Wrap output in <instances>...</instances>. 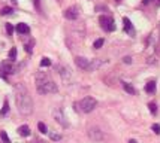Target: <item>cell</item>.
I'll list each match as a JSON object with an SVG mask.
<instances>
[{
    "instance_id": "obj_10",
    "label": "cell",
    "mask_w": 160,
    "mask_h": 143,
    "mask_svg": "<svg viewBox=\"0 0 160 143\" xmlns=\"http://www.w3.org/2000/svg\"><path fill=\"white\" fill-rule=\"evenodd\" d=\"M18 134L23 137H29L30 136V128L27 127V125H21V127L18 128Z\"/></svg>"
},
{
    "instance_id": "obj_34",
    "label": "cell",
    "mask_w": 160,
    "mask_h": 143,
    "mask_svg": "<svg viewBox=\"0 0 160 143\" xmlns=\"http://www.w3.org/2000/svg\"><path fill=\"white\" fill-rule=\"evenodd\" d=\"M38 143H43V142H38Z\"/></svg>"
},
{
    "instance_id": "obj_1",
    "label": "cell",
    "mask_w": 160,
    "mask_h": 143,
    "mask_svg": "<svg viewBox=\"0 0 160 143\" xmlns=\"http://www.w3.org/2000/svg\"><path fill=\"white\" fill-rule=\"evenodd\" d=\"M15 101L21 115H30L33 112V100L23 84H18L15 86Z\"/></svg>"
},
{
    "instance_id": "obj_28",
    "label": "cell",
    "mask_w": 160,
    "mask_h": 143,
    "mask_svg": "<svg viewBox=\"0 0 160 143\" xmlns=\"http://www.w3.org/2000/svg\"><path fill=\"white\" fill-rule=\"evenodd\" d=\"M123 61L126 63V64H130V63H132V58H130V57H124V58H123Z\"/></svg>"
},
{
    "instance_id": "obj_2",
    "label": "cell",
    "mask_w": 160,
    "mask_h": 143,
    "mask_svg": "<svg viewBox=\"0 0 160 143\" xmlns=\"http://www.w3.org/2000/svg\"><path fill=\"white\" fill-rule=\"evenodd\" d=\"M36 89L39 94H54L58 91L57 85L45 73H39L36 76Z\"/></svg>"
},
{
    "instance_id": "obj_26",
    "label": "cell",
    "mask_w": 160,
    "mask_h": 143,
    "mask_svg": "<svg viewBox=\"0 0 160 143\" xmlns=\"http://www.w3.org/2000/svg\"><path fill=\"white\" fill-rule=\"evenodd\" d=\"M151 128H153V131H154L156 134H160V125H159V124H154Z\"/></svg>"
},
{
    "instance_id": "obj_3",
    "label": "cell",
    "mask_w": 160,
    "mask_h": 143,
    "mask_svg": "<svg viewBox=\"0 0 160 143\" xmlns=\"http://www.w3.org/2000/svg\"><path fill=\"white\" fill-rule=\"evenodd\" d=\"M76 107H79V110L82 113H90L97 107V100L93 97H84L82 100L76 104Z\"/></svg>"
},
{
    "instance_id": "obj_12",
    "label": "cell",
    "mask_w": 160,
    "mask_h": 143,
    "mask_svg": "<svg viewBox=\"0 0 160 143\" xmlns=\"http://www.w3.org/2000/svg\"><path fill=\"white\" fill-rule=\"evenodd\" d=\"M145 91H147L148 94H153V93L156 91V82H154V80H150V82H147Z\"/></svg>"
},
{
    "instance_id": "obj_19",
    "label": "cell",
    "mask_w": 160,
    "mask_h": 143,
    "mask_svg": "<svg viewBox=\"0 0 160 143\" xmlns=\"http://www.w3.org/2000/svg\"><path fill=\"white\" fill-rule=\"evenodd\" d=\"M12 12H14V9L9 7V6H6V7H3L2 11H0V15H11Z\"/></svg>"
},
{
    "instance_id": "obj_20",
    "label": "cell",
    "mask_w": 160,
    "mask_h": 143,
    "mask_svg": "<svg viewBox=\"0 0 160 143\" xmlns=\"http://www.w3.org/2000/svg\"><path fill=\"white\" fill-rule=\"evenodd\" d=\"M41 66H42V67H48V66H51V60L47 58V57H43L42 61H41Z\"/></svg>"
},
{
    "instance_id": "obj_27",
    "label": "cell",
    "mask_w": 160,
    "mask_h": 143,
    "mask_svg": "<svg viewBox=\"0 0 160 143\" xmlns=\"http://www.w3.org/2000/svg\"><path fill=\"white\" fill-rule=\"evenodd\" d=\"M33 3H34V7H36L38 11H41V0H33Z\"/></svg>"
},
{
    "instance_id": "obj_5",
    "label": "cell",
    "mask_w": 160,
    "mask_h": 143,
    "mask_svg": "<svg viewBox=\"0 0 160 143\" xmlns=\"http://www.w3.org/2000/svg\"><path fill=\"white\" fill-rule=\"evenodd\" d=\"M11 73H14V67L11 64V61H2L0 63V76L6 79V76L11 75Z\"/></svg>"
},
{
    "instance_id": "obj_9",
    "label": "cell",
    "mask_w": 160,
    "mask_h": 143,
    "mask_svg": "<svg viewBox=\"0 0 160 143\" xmlns=\"http://www.w3.org/2000/svg\"><path fill=\"white\" fill-rule=\"evenodd\" d=\"M15 30L18 31L20 34H29V31H30V27H29L27 24H24V22H20V24H16Z\"/></svg>"
},
{
    "instance_id": "obj_32",
    "label": "cell",
    "mask_w": 160,
    "mask_h": 143,
    "mask_svg": "<svg viewBox=\"0 0 160 143\" xmlns=\"http://www.w3.org/2000/svg\"><path fill=\"white\" fill-rule=\"evenodd\" d=\"M156 3H157V6H160V0H157V2H156Z\"/></svg>"
},
{
    "instance_id": "obj_15",
    "label": "cell",
    "mask_w": 160,
    "mask_h": 143,
    "mask_svg": "<svg viewBox=\"0 0 160 143\" xmlns=\"http://www.w3.org/2000/svg\"><path fill=\"white\" fill-rule=\"evenodd\" d=\"M57 69L60 70V75H61V78H65V79H66V78H69V76H70V73H69V69H67V67H61V66H58Z\"/></svg>"
},
{
    "instance_id": "obj_25",
    "label": "cell",
    "mask_w": 160,
    "mask_h": 143,
    "mask_svg": "<svg viewBox=\"0 0 160 143\" xmlns=\"http://www.w3.org/2000/svg\"><path fill=\"white\" fill-rule=\"evenodd\" d=\"M49 137H51V140H60V139H61L60 134H56V133H51Z\"/></svg>"
},
{
    "instance_id": "obj_17",
    "label": "cell",
    "mask_w": 160,
    "mask_h": 143,
    "mask_svg": "<svg viewBox=\"0 0 160 143\" xmlns=\"http://www.w3.org/2000/svg\"><path fill=\"white\" fill-rule=\"evenodd\" d=\"M103 43H105L103 39H97V40H94V43H93V48H94V49H99V48L103 46Z\"/></svg>"
},
{
    "instance_id": "obj_30",
    "label": "cell",
    "mask_w": 160,
    "mask_h": 143,
    "mask_svg": "<svg viewBox=\"0 0 160 143\" xmlns=\"http://www.w3.org/2000/svg\"><path fill=\"white\" fill-rule=\"evenodd\" d=\"M153 0H142V5H150Z\"/></svg>"
},
{
    "instance_id": "obj_21",
    "label": "cell",
    "mask_w": 160,
    "mask_h": 143,
    "mask_svg": "<svg viewBox=\"0 0 160 143\" xmlns=\"http://www.w3.org/2000/svg\"><path fill=\"white\" fill-rule=\"evenodd\" d=\"M15 58H16V48H11V51H9V60L14 61Z\"/></svg>"
},
{
    "instance_id": "obj_33",
    "label": "cell",
    "mask_w": 160,
    "mask_h": 143,
    "mask_svg": "<svg viewBox=\"0 0 160 143\" xmlns=\"http://www.w3.org/2000/svg\"><path fill=\"white\" fill-rule=\"evenodd\" d=\"M121 2V0H115V3H120Z\"/></svg>"
},
{
    "instance_id": "obj_7",
    "label": "cell",
    "mask_w": 160,
    "mask_h": 143,
    "mask_svg": "<svg viewBox=\"0 0 160 143\" xmlns=\"http://www.w3.org/2000/svg\"><path fill=\"white\" fill-rule=\"evenodd\" d=\"M65 18H66V20H70V21L76 20V18H78V7L76 6L67 7L66 11H65Z\"/></svg>"
},
{
    "instance_id": "obj_4",
    "label": "cell",
    "mask_w": 160,
    "mask_h": 143,
    "mask_svg": "<svg viewBox=\"0 0 160 143\" xmlns=\"http://www.w3.org/2000/svg\"><path fill=\"white\" fill-rule=\"evenodd\" d=\"M99 24L106 31H114L115 30V24H114V20L111 16H105V15L99 16Z\"/></svg>"
},
{
    "instance_id": "obj_18",
    "label": "cell",
    "mask_w": 160,
    "mask_h": 143,
    "mask_svg": "<svg viewBox=\"0 0 160 143\" xmlns=\"http://www.w3.org/2000/svg\"><path fill=\"white\" fill-rule=\"evenodd\" d=\"M38 130H39L42 134H47V133H48V128H47V125L43 124V122H39V124H38Z\"/></svg>"
},
{
    "instance_id": "obj_22",
    "label": "cell",
    "mask_w": 160,
    "mask_h": 143,
    "mask_svg": "<svg viewBox=\"0 0 160 143\" xmlns=\"http://www.w3.org/2000/svg\"><path fill=\"white\" fill-rule=\"evenodd\" d=\"M148 107H150V112L153 113V115H156V113H157V106H156V103L151 101V103L148 104Z\"/></svg>"
},
{
    "instance_id": "obj_16",
    "label": "cell",
    "mask_w": 160,
    "mask_h": 143,
    "mask_svg": "<svg viewBox=\"0 0 160 143\" xmlns=\"http://www.w3.org/2000/svg\"><path fill=\"white\" fill-rule=\"evenodd\" d=\"M8 112H9V103H8V100H6L3 107H2V110H0V116H5Z\"/></svg>"
},
{
    "instance_id": "obj_6",
    "label": "cell",
    "mask_w": 160,
    "mask_h": 143,
    "mask_svg": "<svg viewBox=\"0 0 160 143\" xmlns=\"http://www.w3.org/2000/svg\"><path fill=\"white\" fill-rule=\"evenodd\" d=\"M75 63H76V66L79 69H82V70H90V63L91 60H88L85 57H76L75 58Z\"/></svg>"
},
{
    "instance_id": "obj_11",
    "label": "cell",
    "mask_w": 160,
    "mask_h": 143,
    "mask_svg": "<svg viewBox=\"0 0 160 143\" xmlns=\"http://www.w3.org/2000/svg\"><path fill=\"white\" fill-rule=\"evenodd\" d=\"M123 22H124V30H126L127 33H133V27H132V22L127 16L123 18Z\"/></svg>"
},
{
    "instance_id": "obj_23",
    "label": "cell",
    "mask_w": 160,
    "mask_h": 143,
    "mask_svg": "<svg viewBox=\"0 0 160 143\" xmlns=\"http://www.w3.org/2000/svg\"><path fill=\"white\" fill-rule=\"evenodd\" d=\"M0 137H2L3 143H11V140H9V137H8V134H6V131H2V133H0Z\"/></svg>"
},
{
    "instance_id": "obj_24",
    "label": "cell",
    "mask_w": 160,
    "mask_h": 143,
    "mask_svg": "<svg viewBox=\"0 0 160 143\" xmlns=\"http://www.w3.org/2000/svg\"><path fill=\"white\" fill-rule=\"evenodd\" d=\"M6 31H8L9 36H12L14 34V25L12 24H6Z\"/></svg>"
},
{
    "instance_id": "obj_31",
    "label": "cell",
    "mask_w": 160,
    "mask_h": 143,
    "mask_svg": "<svg viewBox=\"0 0 160 143\" xmlns=\"http://www.w3.org/2000/svg\"><path fill=\"white\" fill-rule=\"evenodd\" d=\"M129 143H138V142H136V140H133V139H132V140H129Z\"/></svg>"
},
{
    "instance_id": "obj_13",
    "label": "cell",
    "mask_w": 160,
    "mask_h": 143,
    "mask_svg": "<svg viewBox=\"0 0 160 143\" xmlns=\"http://www.w3.org/2000/svg\"><path fill=\"white\" fill-rule=\"evenodd\" d=\"M56 119H57V122H58V124H61V125H65V127H67V122L65 121V116L61 115V112H60V110H57V112H56Z\"/></svg>"
},
{
    "instance_id": "obj_29",
    "label": "cell",
    "mask_w": 160,
    "mask_h": 143,
    "mask_svg": "<svg viewBox=\"0 0 160 143\" xmlns=\"http://www.w3.org/2000/svg\"><path fill=\"white\" fill-rule=\"evenodd\" d=\"M24 49H25V52H32V45H25V46H24Z\"/></svg>"
},
{
    "instance_id": "obj_8",
    "label": "cell",
    "mask_w": 160,
    "mask_h": 143,
    "mask_svg": "<svg viewBox=\"0 0 160 143\" xmlns=\"http://www.w3.org/2000/svg\"><path fill=\"white\" fill-rule=\"evenodd\" d=\"M88 134H90V137L93 140H102L103 139V134L100 130H97V128H91L90 131H88Z\"/></svg>"
},
{
    "instance_id": "obj_14",
    "label": "cell",
    "mask_w": 160,
    "mask_h": 143,
    "mask_svg": "<svg viewBox=\"0 0 160 143\" xmlns=\"http://www.w3.org/2000/svg\"><path fill=\"white\" fill-rule=\"evenodd\" d=\"M123 88H124V91L129 93V94H136V89L133 88L129 82H123Z\"/></svg>"
}]
</instances>
